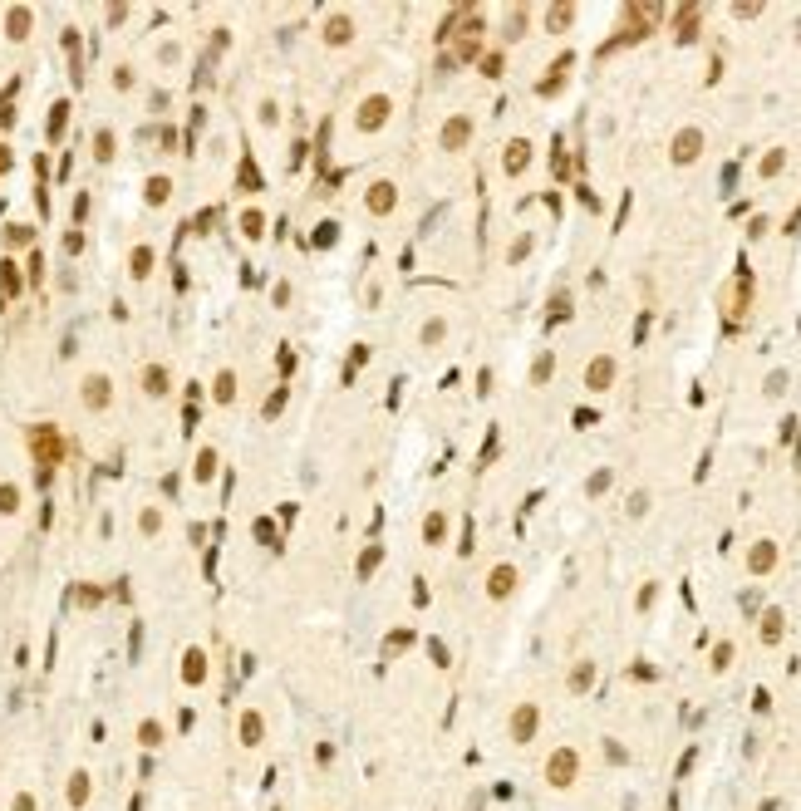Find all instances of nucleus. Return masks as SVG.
<instances>
[{"label":"nucleus","mask_w":801,"mask_h":811,"mask_svg":"<svg viewBox=\"0 0 801 811\" xmlns=\"http://www.w3.org/2000/svg\"><path fill=\"white\" fill-rule=\"evenodd\" d=\"M659 20V5H629L624 10V35L619 40H644V30Z\"/></svg>","instance_id":"nucleus-1"},{"label":"nucleus","mask_w":801,"mask_h":811,"mask_svg":"<svg viewBox=\"0 0 801 811\" xmlns=\"http://www.w3.org/2000/svg\"><path fill=\"white\" fill-rule=\"evenodd\" d=\"M703 153V133L698 128H684L679 138H674V163H694Z\"/></svg>","instance_id":"nucleus-2"},{"label":"nucleus","mask_w":801,"mask_h":811,"mask_svg":"<svg viewBox=\"0 0 801 811\" xmlns=\"http://www.w3.org/2000/svg\"><path fill=\"white\" fill-rule=\"evenodd\" d=\"M772 561H777V546H772V541H757V551L747 556V566H752L757 576H762V571H772Z\"/></svg>","instance_id":"nucleus-3"},{"label":"nucleus","mask_w":801,"mask_h":811,"mask_svg":"<svg viewBox=\"0 0 801 811\" xmlns=\"http://www.w3.org/2000/svg\"><path fill=\"white\" fill-rule=\"evenodd\" d=\"M609 379H614V359H595V364H590V374H585V384H590V389H604Z\"/></svg>","instance_id":"nucleus-4"},{"label":"nucleus","mask_w":801,"mask_h":811,"mask_svg":"<svg viewBox=\"0 0 801 811\" xmlns=\"http://www.w3.org/2000/svg\"><path fill=\"white\" fill-rule=\"evenodd\" d=\"M511 585H516V571H511V566H501V571H492V595H506Z\"/></svg>","instance_id":"nucleus-5"},{"label":"nucleus","mask_w":801,"mask_h":811,"mask_svg":"<svg viewBox=\"0 0 801 811\" xmlns=\"http://www.w3.org/2000/svg\"><path fill=\"white\" fill-rule=\"evenodd\" d=\"M526 153H531L526 143H511V148H506V173H521V168H526Z\"/></svg>","instance_id":"nucleus-6"},{"label":"nucleus","mask_w":801,"mask_h":811,"mask_svg":"<svg viewBox=\"0 0 801 811\" xmlns=\"http://www.w3.org/2000/svg\"><path fill=\"white\" fill-rule=\"evenodd\" d=\"M384 113H389V103H384V99H374L369 108H364V128H374V123H384Z\"/></svg>","instance_id":"nucleus-7"},{"label":"nucleus","mask_w":801,"mask_h":811,"mask_svg":"<svg viewBox=\"0 0 801 811\" xmlns=\"http://www.w3.org/2000/svg\"><path fill=\"white\" fill-rule=\"evenodd\" d=\"M462 138H467V123H452V128H448V148H452V143H462Z\"/></svg>","instance_id":"nucleus-8"}]
</instances>
